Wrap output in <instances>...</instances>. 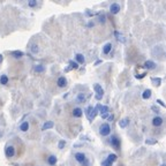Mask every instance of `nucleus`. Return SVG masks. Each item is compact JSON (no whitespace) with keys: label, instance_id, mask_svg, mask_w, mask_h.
I'll use <instances>...</instances> for the list:
<instances>
[{"label":"nucleus","instance_id":"obj_3","mask_svg":"<svg viewBox=\"0 0 166 166\" xmlns=\"http://www.w3.org/2000/svg\"><path fill=\"white\" fill-rule=\"evenodd\" d=\"M117 159H118V156H117L116 153H110V155L106 157V159L102 161V166H112L113 163H114Z\"/></svg>","mask_w":166,"mask_h":166},{"label":"nucleus","instance_id":"obj_7","mask_svg":"<svg viewBox=\"0 0 166 166\" xmlns=\"http://www.w3.org/2000/svg\"><path fill=\"white\" fill-rule=\"evenodd\" d=\"M110 133H111V127H110V125L108 124H102L100 125V127H99V134L102 135V136H107V135H110Z\"/></svg>","mask_w":166,"mask_h":166},{"label":"nucleus","instance_id":"obj_19","mask_svg":"<svg viewBox=\"0 0 166 166\" xmlns=\"http://www.w3.org/2000/svg\"><path fill=\"white\" fill-rule=\"evenodd\" d=\"M29 127H30L29 122H28V121H24V122H22V124L20 125V130L23 131V133H25V131L29 130Z\"/></svg>","mask_w":166,"mask_h":166},{"label":"nucleus","instance_id":"obj_22","mask_svg":"<svg viewBox=\"0 0 166 166\" xmlns=\"http://www.w3.org/2000/svg\"><path fill=\"white\" fill-rule=\"evenodd\" d=\"M53 126H54L53 121H45V122H44V125L42 126V130H47V129L52 128Z\"/></svg>","mask_w":166,"mask_h":166},{"label":"nucleus","instance_id":"obj_11","mask_svg":"<svg viewBox=\"0 0 166 166\" xmlns=\"http://www.w3.org/2000/svg\"><path fill=\"white\" fill-rule=\"evenodd\" d=\"M57 86L59 88H65L67 86V78L65 76H60L58 80H57Z\"/></svg>","mask_w":166,"mask_h":166},{"label":"nucleus","instance_id":"obj_41","mask_svg":"<svg viewBox=\"0 0 166 166\" xmlns=\"http://www.w3.org/2000/svg\"><path fill=\"white\" fill-rule=\"evenodd\" d=\"M160 166H166V165H165V164H161V165H160Z\"/></svg>","mask_w":166,"mask_h":166},{"label":"nucleus","instance_id":"obj_18","mask_svg":"<svg viewBox=\"0 0 166 166\" xmlns=\"http://www.w3.org/2000/svg\"><path fill=\"white\" fill-rule=\"evenodd\" d=\"M114 36H116L117 41H119V42H121V43H126V38H125V36H124L121 33H119L118 30L114 31Z\"/></svg>","mask_w":166,"mask_h":166},{"label":"nucleus","instance_id":"obj_24","mask_svg":"<svg viewBox=\"0 0 166 166\" xmlns=\"http://www.w3.org/2000/svg\"><path fill=\"white\" fill-rule=\"evenodd\" d=\"M34 70L36 73H44L45 72V66L44 65H35L34 66Z\"/></svg>","mask_w":166,"mask_h":166},{"label":"nucleus","instance_id":"obj_13","mask_svg":"<svg viewBox=\"0 0 166 166\" xmlns=\"http://www.w3.org/2000/svg\"><path fill=\"white\" fill-rule=\"evenodd\" d=\"M163 122H164V119L161 117H159V116H157V117H155L152 119V125L155 127H160L163 125Z\"/></svg>","mask_w":166,"mask_h":166},{"label":"nucleus","instance_id":"obj_14","mask_svg":"<svg viewBox=\"0 0 166 166\" xmlns=\"http://www.w3.org/2000/svg\"><path fill=\"white\" fill-rule=\"evenodd\" d=\"M83 116V110L81 107H75L73 110V117L74 118H81Z\"/></svg>","mask_w":166,"mask_h":166},{"label":"nucleus","instance_id":"obj_15","mask_svg":"<svg viewBox=\"0 0 166 166\" xmlns=\"http://www.w3.org/2000/svg\"><path fill=\"white\" fill-rule=\"evenodd\" d=\"M11 55H12L13 58H15V59H21L23 55H24V53H23L22 51L16 50V51H12V52H11Z\"/></svg>","mask_w":166,"mask_h":166},{"label":"nucleus","instance_id":"obj_42","mask_svg":"<svg viewBox=\"0 0 166 166\" xmlns=\"http://www.w3.org/2000/svg\"><path fill=\"white\" fill-rule=\"evenodd\" d=\"M1 135H3V133H1V131H0V136H1Z\"/></svg>","mask_w":166,"mask_h":166},{"label":"nucleus","instance_id":"obj_35","mask_svg":"<svg viewBox=\"0 0 166 166\" xmlns=\"http://www.w3.org/2000/svg\"><path fill=\"white\" fill-rule=\"evenodd\" d=\"M145 75H147V73H142V74H137L135 77H136V78H143Z\"/></svg>","mask_w":166,"mask_h":166},{"label":"nucleus","instance_id":"obj_21","mask_svg":"<svg viewBox=\"0 0 166 166\" xmlns=\"http://www.w3.org/2000/svg\"><path fill=\"white\" fill-rule=\"evenodd\" d=\"M151 94H152L151 89H145V90L143 91V94H142V98H143L144 100H147V99H149V98L151 97Z\"/></svg>","mask_w":166,"mask_h":166},{"label":"nucleus","instance_id":"obj_33","mask_svg":"<svg viewBox=\"0 0 166 166\" xmlns=\"http://www.w3.org/2000/svg\"><path fill=\"white\" fill-rule=\"evenodd\" d=\"M86 15L91 17V16H95V15H97V13H96V12H90V11L88 9V11H86Z\"/></svg>","mask_w":166,"mask_h":166},{"label":"nucleus","instance_id":"obj_5","mask_svg":"<svg viewBox=\"0 0 166 166\" xmlns=\"http://www.w3.org/2000/svg\"><path fill=\"white\" fill-rule=\"evenodd\" d=\"M108 142H110V144L112 145L116 150H120V144H121V142H120V138H119V137H117L116 135H112V136L110 137Z\"/></svg>","mask_w":166,"mask_h":166},{"label":"nucleus","instance_id":"obj_39","mask_svg":"<svg viewBox=\"0 0 166 166\" xmlns=\"http://www.w3.org/2000/svg\"><path fill=\"white\" fill-rule=\"evenodd\" d=\"M3 60H4V55H3V54H0V64L3 62Z\"/></svg>","mask_w":166,"mask_h":166},{"label":"nucleus","instance_id":"obj_31","mask_svg":"<svg viewBox=\"0 0 166 166\" xmlns=\"http://www.w3.org/2000/svg\"><path fill=\"white\" fill-rule=\"evenodd\" d=\"M30 51H31L33 53H37V52H38V45L33 44V45H31V47H30Z\"/></svg>","mask_w":166,"mask_h":166},{"label":"nucleus","instance_id":"obj_8","mask_svg":"<svg viewBox=\"0 0 166 166\" xmlns=\"http://www.w3.org/2000/svg\"><path fill=\"white\" fill-rule=\"evenodd\" d=\"M5 156L7 158H12L15 156V147L12 144H7L5 148Z\"/></svg>","mask_w":166,"mask_h":166},{"label":"nucleus","instance_id":"obj_40","mask_svg":"<svg viewBox=\"0 0 166 166\" xmlns=\"http://www.w3.org/2000/svg\"><path fill=\"white\" fill-rule=\"evenodd\" d=\"M94 25H95L94 22H89V23H88V27H94Z\"/></svg>","mask_w":166,"mask_h":166},{"label":"nucleus","instance_id":"obj_16","mask_svg":"<svg viewBox=\"0 0 166 166\" xmlns=\"http://www.w3.org/2000/svg\"><path fill=\"white\" fill-rule=\"evenodd\" d=\"M75 60H76V62H77V64H81V65H83V64L86 62V58H84V55L81 54V53H77V54L75 55Z\"/></svg>","mask_w":166,"mask_h":166},{"label":"nucleus","instance_id":"obj_12","mask_svg":"<svg viewBox=\"0 0 166 166\" xmlns=\"http://www.w3.org/2000/svg\"><path fill=\"white\" fill-rule=\"evenodd\" d=\"M156 66H157L156 62H153L152 60H147V61L144 62V65H143V67L147 68L148 70H152V69H155Z\"/></svg>","mask_w":166,"mask_h":166},{"label":"nucleus","instance_id":"obj_37","mask_svg":"<svg viewBox=\"0 0 166 166\" xmlns=\"http://www.w3.org/2000/svg\"><path fill=\"white\" fill-rule=\"evenodd\" d=\"M151 110L153 111V112H155V113H157V114L159 113V110H158V108H157L156 106H152V107H151Z\"/></svg>","mask_w":166,"mask_h":166},{"label":"nucleus","instance_id":"obj_36","mask_svg":"<svg viewBox=\"0 0 166 166\" xmlns=\"http://www.w3.org/2000/svg\"><path fill=\"white\" fill-rule=\"evenodd\" d=\"M156 103H158V104H159L160 106H163V107H165V106H166V105H165V103H164L161 99H157V100H156Z\"/></svg>","mask_w":166,"mask_h":166},{"label":"nucleus","instance_id":"obj_23","mask_svg":"<svg viewBox=\"0 0 166 166\" xmlns=\"http://www.w3.org/2000/svg\"><path fill=\"white\" fill-rule=\"evenodd\" d=\"M8 82H9V78H8V76L7 75H1L0 76V84H3V86H6V84H8Z\"/></svg>","mask_w":166,"mask_h":166},{"label":"nucleus","instance_id":"obj_20","mask_svg":"<svg viewBox=\"0 0 166 166\" xmlns=\"http://www.w3.org/2000/svg\"><path fill=\"white\" fill-rule=\"evenodd\" d=\"M57 161H58V159H57V157H55L54 155H51V156H48V158H47V163H48V165L53 166V165H55V164H57Z\"/></svg>","mask_w":166,"mask_h":166},{"label":"nucleus","instance_id":"obj_27","mask_svg":"<svg viewBox=\"0 0 166 166\" xmlns=\"http://www.w3.org/2000/svg\"><path fill=\"white\" fill-rule=\"evenodd\" d=\"M76 102H77V103H84V102H86V96H84V94H83V92H80V94L77 95Z\"/></svg>","mask_w":166,"mask_h":166},{"label":"nucleus","instance_id":"obj_30","mask_svg":"<svg viewBox=\"0 0 166 166\" xmlns=\"http://www.w3.org/2000/svg\"><path fill=\"white\" fill-rule=\"evenodd\" d=\"M37 5H38V3L36 1V0H30V1H28V6L31 7V8L37 7Z\"/></svg>","mask_w":166,"mask_h":166},{"label":"nucleus","instance_id":"obj_4","mask_svg":"<svg viewBox=\"0 0 166 166\" xmlns=\"http://www.w3.org/2000/svg\"><path fill=\"white\" fill-rule=\"evenodd\" d=\"M96 108L99 111V113H100L102 118L106 119V118L108 117V112H110L108 106H106V105H102V104H98V105L96 106Z\"/></svg>","mask_w":166,"mask_h":166},{"label":"nucleus","instance_id":"obj_9","mask_svg":"<svg viewBox=\"0 0 166 166\" xmlns=\"http://www.w3.org/2000/svg\"><path fill=\"white\" fill-rule=\"evenodd\" d=\"M152 54L157 55V57H159V58H163V55H164V47L161 45L155 46L153 50H152Z\"/></svg>","mask_w":166,"mask_h":166},{"label":"nucleus","instance_id":"obj_10","mask_svg":"<svg viewBox=\"0 0 166 166\" xmlns=\"http://www.w3.org/2000/svg\"><path fill=\"white\" fill-rule=\"evenodd\" d=\"M110 12L112 13L113 15L118 14V13L120 12V5H119L118 3H112V4L110 5Z\"/></svg>","mask_w":166,"mask_h":166},{"label":"nucleus","instance_id":"obj_2","mask_svg":"<svg viewBox=\"0 0 166 166\" xmlns=\"http://www.w3.org/2000/svg\"><path fill=\"white\" fill-rule=\"evenodd\" d=\"M97 114H98V110H97L96 107L88 106V107L86 108V116H87V118H88L89 121L95 120V118H96Z\"/></svg>","mask_w":166,"mask_h":166},{"label":"nucleus","instance_id":"obj_26","mask_svg":"<svg viewBox=\"0 0 166 166\" xmlns=\"http://www.w3.org/2000/svg\"><path fill=\"white\" fill-rule=\"evenodd\" d=\"M151 82H152L153 86L159 87V86L161 84V78H160V77H152V78H151Z\"/></svg>","mask_w":166,"mask_h":166},{"label":"nucleus","instance_id":"obj_28","mask_svg":"<svg viewBox=\"0 0 166 166\" xmlns=\"http://www.w3.org/2000/svg\"><path fill=\"white\" fill-rule=\"evenodd\" d=\"M69 66H70V67H69V68H67V69H66V72H68L69 69H77V68H78V64H77L76 61H73V60H70V61H69Z\"/></svg>","mask_w":166,"mask_h":166},{"label":"nucleus","instance_id":"obj_17","mask_svg":"<svg viewBox=\"0 0 166 166\" xmlns=\"http://www.w3.org/2000/svg\"><path fill=\"white\" fill-rule=\"evenodd\" d=\"M112 47H113L112 43H106V44L103 46V53H104V54H108V53L111 52V50H112Z\"/></svg>","mask_w":166,"mask_h":166},{"label":"nucleus","instance_id":"obj_29","mask_svg":"<svg viewBox=\"0 0 166 166\" xmlns=\"http://www.w3.org/2000/svg\"><path fill=\"white\" fill-rule=\"evenodd\" d=\"M98 21H99V23L104 24V23L106 22V15H105L104 13H100V14H99V17H98Z\"/></svg>","mask_w":166,"mask_h":166},{"label":"nucleus","instance_id":"obj_6","mask_svg":"<svg viewBox=\"0 0 166 166\" xmlns=\"http://www.w3.org/2000/svg\"><path fill=\"white\" fill-rule=\"evenodd\" d=\"M94 89H95V92H96L95 98H96L97 100H100V99L103 98V96H104V89L102 88L100 84H98V83H96V84L94 86Z\"/></svg>","mask_w":166,"mask_h":166},{"label":"nucleus","instance_id":"obj_32","mask_svg":"<svg viewBox=\"0 0 166 166\" xmlns=\"http://www.w3.org/2000/svg\"><path fill=\"white\" fill-rule=\"evenodd\" d=\"M147 144H156L157 143V140L156 138H148V140L145 141Z\"/></svg>","mask_w":166,"mask_h":166},{"label":"nucleus","instance_id":"obj_25","mask_svg":"<svg viewBox=\"0 0 166 166\" xmlns=\"http://www.w3.org/2000/svg\"><path fill=\"white\" fill-rule=\"evenodd\" d=\"M128 125H129V119H128V118H125V119H122V120L119 121L120 128H126Z\"/></svg>","mask_w":166,"mask_h":166},{"label":"nucleus","instance_id":"obj_38","mask_svg":"<svg viewBox=\"0 0 166 166\" xmlns=\"http://www.w3.org/2000/svg\"><path fill=\"white\" fill-rule=\"evenodd\" d=\"M107 119H108V121H112V120L114 119V116H113V114H111V116L107 117Z\"/></svg>","mask_w":166,"mask_h":166},{"label":"nucleus","instance_id":"obj_1","mask_svg":"<svg viewBox=\"0 0 166 166\" xmlns=\"http://www.w3.org/2000/svg\"><path fill=\"white\" fill-rule=\"evenodd\" d=\"M74 157L81 164V166H89L90 165V160L87 158V156L83 153V152H76Z\"/></svg>","mask_w":166,"mask_h":166},{"label":"nucleus","instance_id":"obj_34","mask_svg":"<svg viewBox=\"0 0 166 166\" xmlns=\"http://www.w3.org/2000/svg\"><path fill=\"white\" fill-rule=\"evenodd\" d=\"M65 145H66V141H65V140H60V142H59V144H58V148H59V149H62Z\"/></svg>","mask_w":166,"mask_h":166}]
</instances>
